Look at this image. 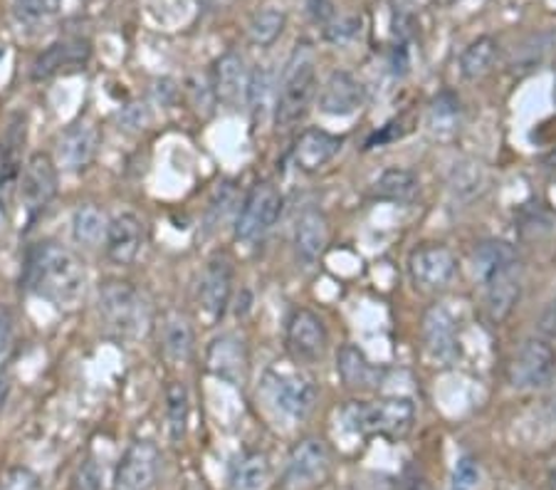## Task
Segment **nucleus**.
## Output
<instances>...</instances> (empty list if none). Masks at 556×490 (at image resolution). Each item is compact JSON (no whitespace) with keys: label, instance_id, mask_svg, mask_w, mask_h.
I'll use <instances>...</instances> for the list:
<instances>
[{"label":"nucleus","instance_id":"1","mask_svg":"<svg viewBox=\"0 0 556 490\" xmlns=\"http://www.w3.org/2000/svg\"><path fill=\"white\" fill-rule=\"evenodd\" d=\"M23 282L33 296L60 312H75L87 298V267L70 248L42 240L35 243L23 267Z\"/></svg>","mask_w":556,"mask_h":490},{"label":"nucleus","instance_id":"2","mask_svg":"<svg viewBox=\"0 0 556 490\" xmlns=\"http://www.w3.org/2000/svg\"><path fill=\"white\" fill-rule=\"evenodd\" d=\"M314 95H317V52L309 42H298L282 70L275 100L277 129H292L307 117Z\"/></svg>","mask_w":556,"mask_h":490},{"label":"nucleus","instance_id":"3","mask_svg":"<svg viewBox=\"0 0 556 490\" xmlns=\"http://www.w3.org/2000/svg\"><path fill=\"white\" fill-rule=\"evenodd\" d=\"M342 418L346 429L358 436H383L399 441L414 429L416 404L406 397H383L376 401H352Z\"/></svg>","mask_w":556,"mask_h":490},{"label":"nucleus","instance_id":"4","mask_svg":"<svg viewBox=\"0 0 556 490\" xmlns=\"http://www.w3.org/2000/svg\"><path fill=\"white\" fill-rule=\"evenodd\" d=\"M97 312L106 332L119 340H139L151 325L147 300L127 280H104L100 285Z\"/></svg>","mask_w":556,"mask_h":490},{"label":"nucleus","instance_id":"5","mask_svg":"<svg viewBox=\"0 0 556 490\" xmlns=\"http://www.w3.org/2000/svg\"><path fill=\"white\" fill-rule=\"evenodd\" d=\"M331 476V451L321 439L307 436L292 445L287 456L280 488L282 490H317Z\"/></svg>","mask_w":556,"mask_h":490},{"label":"nucleus","instance_id":"6","mask_svg":"<svg viewBox=\"0 0 556 490\" xmlns=\"http://www.w3.org/2000/svg\"><path fill=\"white\" fill-rule=\"evenodd\" d=\"M60 189L58 164L55 159L45 151H35L23 166L21 181H17V196H21V206L25 211L28 223L38 221L52 201H55Z\"/></svg>","mask_w":556,"mask_h":490},{"label":"nucleus","instance_id":"7","mask_svg":"<svg viewBox=\"0 0 556 490\" xmlns=\"http://www.w3.org/2000/svg\"><path fill=\"white\" fill-rule=\"evenodd\" d=\"M282 213V193L270 181H257L245 196L243 209L236 221V238L240 243L253 246L275 228Z\"/></svg>","mask_w":556,"mask_h":490},{"label":"nucleus","instance_id":"8","mask_svg":"<svg viewBox=\"0 0 556 490\" xmlns=\"http://www.w3.org/2000/svg\"><path fill=\"white\" fill-rule=\"evenodd\" d=\"M556 374V352L544 337H529L507 364L509 387L532 391L549 385Z\"/></svg>","mask_w":556,"mask_h":490},{"label":"nucleus","instance_id":"9","mask_svg":"<svg viewBox=\"0 0 556 490\" xmlns=\"http://www.w3.org/2000/svg\"><path fill=\"white\" fill-rule=\"evenodd\" d=\"M457 273V257L445 243H420L408 255V275L416 290L443 292Z\"/></svg>","mask_w":556,"mask_h":490},{"label":"nucleus","instance_id":"10","mask_svg":"<svg viewBox=\"0 0 556 490\" xmlns=\"http://www.w3.org/2000/svg\"><path fill=\"white\" fill-rule=\"evenodd\" d=\"M285 347L294 362H319L329 350V332L325 319L307 307L292 310L285 329Z\"/></svg>","mask_w":556,"mask_h":490},{"label":"nucleus","instance_id":"11","mask_svg":"<svg viewBox=\"0 0 556 490\" xmlns=\"http://www.w3.org/2000/svg\"><path fill=\"white\" fill-rule=\"evenodd\" d=\"M161 451L151 441H131L116 463L110 490H151L159 478Z\"/></svg>","mask_w":556,"mask_h":490},{"label":"nucleus","instance_id":"12","mask_svg":"<svg viewBox=\"0 0 556 490\" xmlns=\"http://www.w3.org/2000/svg\"><path fill=\"white\" fill-rule=\"evenodd\" d=\"M265 394L270 397L273 404L285 416L294 418V422L307 418L314 409V401H317V389H314L309 379L287 372L265 374Z\"/></svg>","mask_w":556,"mask_h":490},{"label":"nucleus","instance_id":"13","mask_svg":"<svg viewBox=\"0 0 556 490\" xmlns=\"http://www.w3.org/2000/svg\"><path fill=\"white\" fill-rule=\"evenodd\" d=\"M232 296V263L226 255H215L205 265L199 282V307L205 323L215 325L226 315Z\"/></svg>","mask_w":556,"mask_h":490},{"label":"nucleus","instance_id":"14","mask_svg":"<svg viewBox=\"0 0 556 490\" xmlns=\"http://www.w3.org/2000/svg\"><path fill=\"white\" fill-rule=\"evenodd\" d=\"M143 238H147V228H143V221L137 213H116L110 221V228H106L104 253L114 265L127 267L131 263H137L143 248Z\"/></svg>","mask_w":556,"mask_h":490},{"label":"nucleus","instance_id":"15","mask_svg":"<svg viewBox=\"0 0 556 490\" xmlns=\"http://www.w3.org/2000/svg\"><path fill=\"white\" fill-rule=\"evenodd\" d=\"M205 367L215 379L232 387H243L248 379V352L236 335H220L205 350Z\"/></svg>","mask_w":556,"mask_h":490},{"label":"nucleus","instance_id":"16","mask_svg":"<svg viewBox=\"0 0 556 490\" xmlns=\"http://www.w3.org/2000/svg\"><path fill=\"white\" fill-rule=\"evenodd\" d=\"M97 151H100V129L87 122H77L62 131L58 141V164L65 172H85L92 166Z\"/></svg>","mask_w":556,"mask_h":490},{"label":"nucleus","instance_id":"17","mask_svg":"<svg viewBox=\"0 0 556 490\" xmlns=\"http://www.w3.org/2000/svg\"><path fill=\"white\" fill-rule=\"evenodd\" d=\"M519 298H522V263L492 275L485 282V312L490 323H507L509 315L519 305Z\"/></svg>","mask_w":556,"mask_h":490},{"label":"nucleus","instance_id":"18","mask_svg":"<svg viewBox=\"0 0 556 490\" xmlns=\"http://www.w3.org/2000/svg\"><path fill=\"white\" fill-rule=\"evenodd\" d=\"M342 147H344V137L331 134L327 129L309 127L300 134L298 141H294L292 159L300 172L317 174L319 168H325L331 159L342 151Z\"/></svg>","mask_w":556,"mask_h":490},{"label":"nucleus","instance_id":"19","mask_svg":"<svg viewBox=\"0 0 556 490\" xmlns=\"http://www.w3.org/2000/svg\"><path fill=\"white\" fill-rule=\"evenodd\" d=\"M89 55H92V48L89 42L83 38H67V40H58L52 42L48 50L40 52L33 62L30 75L33 79H50L55 77L62 70H79L87 65Z\"/></svg>","mask_w":556,"mask_h":490},{"label":"nucleus","instance_id":"20","mask_svg":"<svg viewBox=\"0 0 556 490\" xmlns=\"http://www.w3.org/2000/svg\"><path fill=\"white\" fill-rule=\"evenodd\" d=\"M364 104V87L346 70H334L319 92V110L331 117H349Z\"/></svg>","mask_w":556,"mask_h":490},{"label":"nucleus","instance_id":"21","mask_svg":"<svg viewBox=\"0 0 556 490\" xmlns=\"http://www.w3.org/2000/svg\"><path fill=\"white\" fill-rule=\"evenodd\" d=\"M250 73L245 67V58L230 50L220 55L213 65V95L215 100L226 106H238V102L248 97Z\"/></svg>","mask_w":556,"mask_h":490},{"label":"nucleus","instance_id":"22","mask_svg":"<svg viewBox=\"0 0 556 490\" xmlns=\"http://www.w3.org/2000/svg\"><path fill=\"white\" fill-rule=\"evenodd\" d=\"M329 243V221L319 209H304L294 223V253L302 265L319 263Z\"/></svg>","mask_w":556,"mask_h":490},{"label":"nucleus","instance_id":"23","mask_svg":"<svg viewBox=\"0 0 556 490\" xmlns=\"http://www.w3.org/2000/svg\"><path fill=\"white\" fill-rule=\"evenodd\" d=\"M424 344L435 362H453L457 356L455 319L443 305H433L424 317Z\"/></svg>","mask_w":556,"mask_h":490},{"label":"nucleus","instance_id":"24","mask_svg":"<svg viewBox=\"0 0 556 490\" xmlns=\"http://www.w3.org/2000/svg\"><path fill=\"white\" fill-rule=\"evenodd\" d=\"M337 374L349 389L356 391H374L383 381V369L376 367L356 344H344L337 352Z\"/></svg>","mask_w":556,"mask_h":490},{"label":"nucleus","instance_id":"25","mask_svg":"<svg viewBox=\"0 0 556 490\" xmlns=\"http://www.w3.org/2000/svg\"><path fill=\"white\" fill-rule=\"evenodd\" d=\"M273 466L267 453L245 451L230 463L228 488L230 490H265L270 483Z\"/></svg>","mask_w":556,"mask_h":490},{"label":"nucleus","instance_id":"26","mask_svg":"<svg viewBox=\"0 0 556 490\" xmlns=\"http://www.w3.org/2000/svg\"><path fill=\"white\" fill-rule=\"evenodd\" d=\"M193 327L181 312H168L161 325V350L172 364H186L193 356Z\"/></svg>","mask_w":556,"mask_h":490},{"label":"nucleus","instance_id":"27","mask_svg":"<svg viewBox=\"0 0 556 490\" xmlns=\"http://www.w3.org/2000/svg\"><path fill=\"white\" fill-rule=\"evenodd\" d=\"M420 191V178L410 168L391 166L371 184V199L386 203H410Z\"/></svg>","mask_w":556,"mask_h":490},{"label":"nucleus","instance_id":"28","mask_svg":"<svg viewBox=\"0 0 556 490\" xmlns=\"http://www.w3.org/2000/svg\"><path fill=\"white\" fill-rule=\"evenodd\" d=\"M556 45V33L544 30V33H532L519 45H515L513 55L507 58V70L517 77L534 73L544 65V60L549 58V52Z\"/></svg>","mask_w":556,"mask_h":490},{"label":"nucleus","instance_id":"29","mask_svg":"<svg viewBox=\"0 0 556 490\" xmlns=\"http://www.w3.org/2000/svg\"><path fill=\"white\" fill-rule=\"evenodd\" d=\"M23 141H25V127H21V124H13L5 137L0 139V201H3L5 196H11L17 181H21Z\"/></svg>","mask_w":556,"mask_h":490},{"label":"nucleus","instance_id":"30","mask_svg":"<svg viewBox=\"0 0 556 490\" xmlns=\"http://www.w3.org/2000/svg\"><path fill=\"white\" fill-rule=\"evenodd\" d=\"M472 263H475V275H478L482 282H488L492 275L517 265L519 255L515 251V246H509L507 240L490 238V240H482V243L475 248Z\"/></svg>","mask_w":556,"mask_h":490},{"label":"nucleus","instance_id":"31","mask_svg":"<svg viewBox=\"0 0 556 490\" xmlns=\"http://www.w3.org/2000/svg\"><path fill=\"white\" fill-rule=\"evenodd\" d=\"M500 55V45L492 35H480L478 40H472L460 55V75L468 83H478L485 75L492 73Z\"/></svg>","mask_w":556,"mask_h":490},{"label":"nucleus","instance_id":"32","mask_svg":"<svg viewBox=\"0 0 556 490\" xmlns=\"http://www.w3.org/2000/svg\"><path fill=\"white\" fill-rule=\"evenodd\" d=\"M106 228H110V221H106L104 211L97 209L94 203H85L72 216V238L83 248L100 246L106 238Z\"/></svg>","mask_w":556,"mask_h":490},{"label":"nucleus","instance_id":"33","mask_svg":"<svg viewBox=\"0 0 556 490\" xmlns=\"http://www.w3.org/2000/svg\"><path fill=\"white\" fill-rule=\"evenodd\" d=\"M457 124H460V102H457V97L451 92L438 95L435 100L430 102V110H428L430 134L438 139H447L460 129Z\"/></svg>","mask_w":556,"mask_h":490},{"label":"nucleus","instance_id":"34","mask_svg":"<svg viewBox=\"0 0 556 490\" xmlns=\"http://www.w3.org/2000/svg\"><path fill=\"white\" fill-rule=\"evenodd\" d=\"M287 25V15L282 8H263V11H257L253 17H250V25H248V35L253 45H260V48H270L273 42H277L280 38L282 30Z\"/></svg>","mask_w":556,"mask_h":490},{"label":"nucleus","instance_id":"35","mask_svg":"<svg viewBox=\"0 0 556 490\" xmlns=\"http://www.w3.org/2000/svg\"><path fill=\"white\" fill-rule=\"evenodd\" d=\"M166 416L172 439L181 441L188 431V416H191V399L184 381H172L166 387Z\"/></svg>","mask_w":556,"mask_h":490},{"label":"nucleus","instance_id":"36","mask_svg":"<svg viewBox=\"0 0 556 490\" xmlns=\"http://www.w3.org/2000/svg\"><path fill=\"white\" fill-rule=\"evenodd\" d=\"M275 100H277V89H275V73L267 67H257L250 73V83H248V97L245 102L253 112V117H263V114L275 110Z\"/></svg>","mask_w":556,"mask_h":490},{"label":"nucleus","instance_id":"37","mask_svg":"<svg viewBox=\"0 0 556 490\" xmlns=\"http://www.w3.org/2000/svg\"><path fill=\"white\" fill-rule=\"evenodd\" d=\"M451 186L457 199H475V196L488 189V168L480 162H465L455 166Z\"/></svg>","mask_w":556,"mask_h":490},{"label":"nucleus","instance_id":"38","mask_svg":"<svg viewBox=\"0 0 556 490\" xmlns=\"http://www.w3.org/2000/svg\"><path fill=\"white\" fill-rule=\"evenodd\" d=\"M0 490H42V480L28 466H11L0 474Z\"/></svg>","mask_w":556,"mask_h":490},{"label":"nucleus","instance_id":"39","mask_svg":"<svg viewBox=\"0 0 556 490\" xmlns=\"http://www.w3.org/2000/svg\"><path fill=\"white\" fill-rule=\"evenodd\" d=\"M480 463L472 456H463L453 470L451 490H478L480 488Z\"/></svg>","mask_w":556,"mask_h":490},{"label":"nucleus","instance_id":"40","mask_svg":"<svg viewBox=\"0 0 556 490\" xmlns=\"http://www.w3.org/2000/svg\"><path fill=\"white\" fill-rule=\"evenodd\" d=\"M15 350V325L13 315L5 305H0V372H8Z\"/></svg>","mask_w":556,"mask_h":490},{"label":"nucleus","instance_id":"41","mask_svg":"<svg viewBox=\"0 0 556 490\" xmlns=\"http://www.w3.org/2000/svg\"><path fill=\"white\" fill-rule=\"evenodd\" d=\"M13 13L17 17V23L23 25H35L48 15L45 13L42 0H13Z\"/></svg>","mask_w":556,"mask_h":490},{"label":"nucleus","instance_id":"42","mask_svg":"<svg viewBox=\"0 0 556 490\" xmlns=\"http://www.w3.org/2000/svg\"><path fill=\"white\" fill-rule=\"evenodd\" d=\"M536 329L544 340H556V298L552 302H546V307L540 312L536 317Z\"/></svg>","mask_w":556,"mask_h":490},{"label":"nucleus","instance_id":"43","mask_svg":"<svg viewBox=\"0 0 556 490\" xmlns=\"http://www.w3.org/2000/svg\"><path fill=\"white\" fill-rule=\"evenodd\" d=\"M307 8H309V15L317 23L331 25V21H337V8L331 0H307Z\"/></svg>","mask_w":556,"mask_h":490},{"label":"nucleus","instance_id":"44","mask_svg":"<svg viewBox=\"0 0 556 490\" xmlns=\"http://www.w3.org/2000/svg\"><path fill=\"white\" fill-rule=\"evenodd\" d=\"M393 127H396V122H389L386 127H381V131H374L369 141H366V149L383 147V145H389V141H396L403 137V134H406V131H393Z\"/></svg>","mask_w":556,"mask_h":490},{"label":"nucleus","instance_id":"45","mask_svg":"<svg viewBox=\"0 0 556 490\" xmlns=\"http://www.w3.org/2000/svg\"><path fill=\"white\" fill-rule=\"evenodd\" d=\"M45 3V13L48 15H52V13H58L60 8H62V3H65V0H42Z\"/></svg>","mask_w":556,"mask_h":490},{"label":"nucleus","instance_id":"46","mask_svg":"<svg viewBox=\"0 0 556 490\" xmlns=\"http://www.w3.org/2000/svg\"><path fill=\"white\" fill-rule=\"evenodd\" d=\"M5 397H8V372H0V406H3Z\"/></svg>","mask_w":556,"mask_h":490},{"label":"nucleus","instance_id":"47","mask_svg":"<svg viewBox=\"0 0 556 490\" xmlns=\"http://www.w3.org/2000/svg\"><path fill=\"white\" fill-rule=\"evenodd\" d=\"M438 5H443V8H451V5H455V3H460V0H435Z\"/></svg>","mask_w":556,"mask_h":490},{"label":"nucleus","instance_id":"48","mask_svg":"<svg viewBox=\"0 0 556 490\" xmlns=\"http://www.w3.org/2000/svg\"><path fill=\"white\" fill-rule=\"evenodd\" d=\"M549 488H552V490H556V468H554L552 474H549Z\"/></svg>","mask_w":556,"mask_h":490},{"label":"nucleus","instance_id":"49","mask_svg":"<svg viewBox=\"0 0 556 490\" xmlns=\"http://www.w3.org/2000/svg\"><path fill=\"white\" fill-rule=\"evenodd\" d=\"M554 102H556V77H554Z\"/></svg>","mask_w":556,"mask_h":490},{"label":"nucleus","instance_id":"50","mask_svg":"<svg viewBox=\"0 0 556 490\" xmlns=\"http://www.w3.org/2000/svg\"><path fill=\"white\" fill-rule=\"evenodd\" d=\"M199 3H211V0H199Z\"/></svg>","mask_w":556,"mask_h":490}]
</instances>
